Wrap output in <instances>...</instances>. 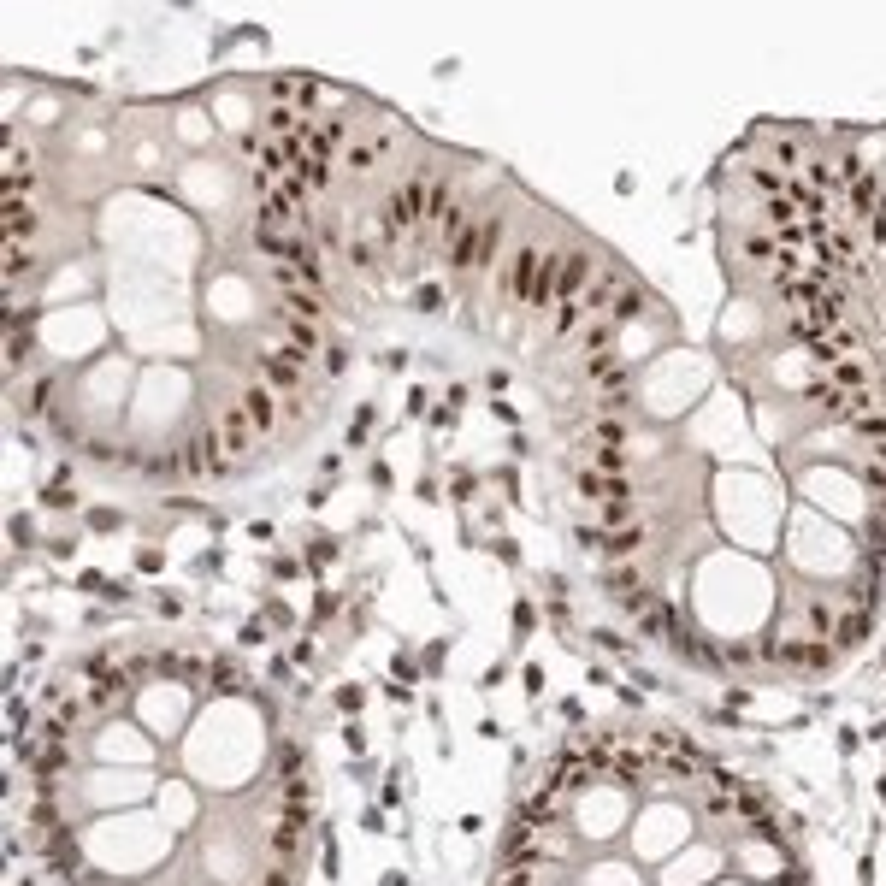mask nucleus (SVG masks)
<instances>
[{"label":"nucleus","mask_w":886,"mask_h":886,"mask_svg":"<svg viewBox=\"0 0 886 886\" xmlns=\"http://www.w3.org/2000/svg\"><path fill=\"white\" fill-rule=\"evenodd\" d=\"M12 804L60 886H302L314 768L237 650L136 633L12 703Z\"/></svg>","instance_id":"f257e3e1"},{"label":"nucleus","mask_w":886,"mask_h":886,"mask_svg":"<svg viewBox=\"0 0 886 886\" xmlns=\"http://www.w3.org/2000/svg\"><path fill=\"white\" fill-rule=\"evenodd\" d=\"M284 314L319 325V319H325V296H314V290H290V296H284Z\"/></svg>","instance_id":"f8f14e48"},{"label":"nucleus","mask_w":886,"mask_h":886,"mask_svg":"<svg viewBox=\"0 0 886 886\" xmlns=\"http://www.w3.org/2000/svg\"><path fill=\"white\" fill-rule=\"evenodd\" d=\"M343 148H349V125H343V119H308V154L337 160Z\"/></svg>","instance_id":"423d86ee"},{"label":"nucleus","mask_w":886,"mask_h":886,"mask_svg":"<svg viewBox=\"0 0 886 886\" xmlns=\"http://www.w3.org/2000/svg\"><path fill=\"white\" fill-rule=\"evenodd\" d=\"M491 886H816L780 798L680 727L562 739L514 798Z\"/></svg>","instance_id":"f03ea898"},{"label":"nucleus","mask_w":886,"mask_h":886,"mask_svg":"<svg viewBox=\"0 0 886 886\" xmlns=\"http://www.w3.org/2000/svg\"><path fill=\"white\" fill-rule=\"evenodd\" d=\"M579 349H585V361H597V355H615V349H621V325H615V319H585V331H579Z\"/></svg>","instance_id":"0eeeda50"},{"label":"nucleus","mask_w":886,"mask_h":886,"mask_svg":"<svg viewBox=\"0 0 886 886\" xmlns=\"http://www.w3.org/2000/svg\"><path fill=\"white\" fill-rule=\"evenodd\" d=\"M296 278H302V290H314V296H325V290H331V272H325V260H319L314 243H308V249H302V260H296Z\"/></svg>","instance_id":"1a4fd4ad"},{"label":"nucleus","mask_w":886,"mask_h":886,"mask_svg":"<svg viewBox=\"0 0 886 886\" xmlns=\"http://www.w3.org/2000/svg\"><path fill=\"white\" fill-rule=\"evenodd\" d=\"M550 325H556V337H573V331H585V308H579V302H556V319H550Z\"/></svg>","instance_id":"dca6fc26"},{"label":"nucleus","mask_w":886,"mask_h":886,"mask_svg":"<svg viewBox=\"0 0 886 886\" xmlns=\"http://www.w3.org/2000/svg\"><path fill=\"white\" fill-rule=\"evenodd\" d=\"M414 308H420V314H438L443 308V284H420V290H414Z\"/></svg>","instance_id":"a211bd4d"},{"label":"nucleus","mask_w":886,"mask_h":886,"mask_svg":"<svg viewBox=\"0 0 886 886\" xmlns=\"http://www.w3.org/2000/svg\"><path fill=\"white\" fill-rule=\"evenodd\" d=\"M881 278H886V272H881Z\"/></svg>","instance_id":"aec40b11"},{"label":"nucleus","mask_w":886,"mask_h":886,"mask_svg":"<svg viewBox=\"0 0 886 886\" xmlns=\"http://www.w3.org/2000/svg\"><path fill=\"white\" fill-rule=\"evenodd\" d=\"M762 225H768V231H786V225H804V219H798V207L780 195V201H762Z\"/></svg>","instance_id":"2eb2a0df"},{"label":"nucleus","mask_w":886,"mask_h":886,"mask_svg":"<svg viewBox=\"0 0 886 886\" xmlns=\"http://www.w3.org/2000/svg\"><path fill=\"white\" fill-rule=\"evenodd\" d=\"M325 373H331V379H343V373H349V355H343V349H337V343H331V349H325Z\"/></svg>","instance_id":"6ab92c4d"},{"label":"nucleus","mask_w":886,"mask_h":886,"mask_svg":"<svg viewBox=\"0 0 886 886\" xmlns=\"http://www.w3.org/2000/svg\"><path fill=\"white\" fill-rule=\"evenodd\" d=\"M745 260H751V266H762V272H768V266H774V260H780V249H774V237H768V231H745Z\"/></svg>","instance_id":"ddd939ff"},{"label":"nucleus","mask_w":886,"mask_h":886,"mask_svg":"<svg viewBox=\"0 0 886 886\" xmlns=\"http://www.w3.org/2000/svg\"><path fill=\"white\" fill-rule=\"evenodd\" d=\"M284 343H296L302 355H319V325H308V319H290V314H284Z\"/></svg>","instance_id":"4468645a"},{"label":"nucleus","mask_w":886,"mask_h":886,"mask_svg":"<svg viewBox=\"0 0 886 886\" xmlns=\"http://www.w3.org/2000/svg\"><path fill=\"white\" fill-rule=\"evenodd\" d=\"M296 178H302L314 195H325L331 184H337V160H319V154H308V160L296 166Z\"/></svg>","instance_id":"9d476101"},{"label":"nucleus","mask_w":886,"mask_h":886,"mask_svg":"<svg viewBox=\"0 0 886 886\" xmlns=\"http://www.w3.org/2000/svg\"><path fill=\"white\" fill-rule=\"evenodd\" d=\"M384 148H390V130H384L379 142H349V154H343V172H349V178H367V172L379 166Z\"/></svg>","instance_id":"6e6552de"},{"label":"nucleus","mask_w":886,"mask_h":886,"mask_svg":"<svg viewBox=\"0 0 886 886\" xmlns=\"http://www.w3.org/2000/svg\"><path fill=\"white\" fill-rule=\"evenodd\" d=\"M243 408H249V420H254L260 438H272V426L284 420V396H278L272 384H249V390H243Z\"/></svg>","instance_id":"39448f33"},{"label":"nucleus","mask_w":886,"mask_h":886,"mask_svg":"<svg viewBox=\"0 0 886 886\" xmlns=\"http://www.w3.org/2000/svg\"><path fill=\"white\" fill-rule=\"evenodd\" d=\"M881 201H886L881 172H869V166H851V172H845V213H851V219H869Z\"/></svg>","instance_id":"20e7f679"},{"label":"nucleus","mask_w":886,"mask_h":886,"mask_svg":"<svg viewBox=\"0 0 886 886\" xmlns=\"http://www.w3.org/2000/svg\"><path fill=\"white\" fill-rule=\"evenodd\" d=\"M349 266H355L361 278H367V272H379V249H373V243H349Z\"/></svg>","instance_id":"f3484780"},{"label":"nucleus","mask_w":886,"mask_h":886,"mask_svg":"<svg viewBox=\"0 0 886 886\" xmlns=\"http://www.w3.org/2000/svg\"><path fill=\"white\" fill-rule=\"evenodd\" d=\"M745 184H751L762 201H780L786 184H792V172H780V166H751V178H745Z\"/></svg>","instance_id":"9b49d317"},{"label":"nucleus","mask_w":886,"mask_h":886,"mask_svg":"<svg viewBox=\"0 0 886 886\" xmlns=\"http://www.w3.org/2000/svg\"><path fill=\"white\" fill-rule=\"evenodd\" d=\"M538 272H544V249L538 243H526V249L514 254V266L503 272V290L508 302H520V308H532V290H538Z\"/></svg>","instance_id":"7ed1b4c3"}]
</instances>
